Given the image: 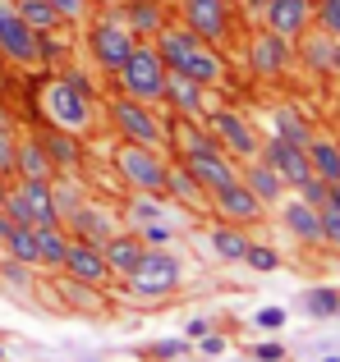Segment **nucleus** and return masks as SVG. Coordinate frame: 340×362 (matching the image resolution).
<instances>
[{
  "label": "nucleus",
  "mask_w": 340,
  "mask_h": 362,
  "mask_svg": "<svg viewBox=\"0 0 340 362\" xmlns=\"http://www.w3.org/2000/svg\"><path fill=\"white\" fill-rule=\"evenodd\" d=\"M28 119H42V124H55V129L74 133V138L88 142L101 124V97L83 92L74 78H64L60 69H42L33 83V110Z\"/></svg>",
  "instance_id": "obj_1"
},
{
  "label": "nucleus",
  "mask_w": 340,
  "mask_h": 362,
  "mask_svg": "<svg viewBox=\"0 0 340 362\" xmlns=\"http://www.w3.org/2000/svg\"><path fill=\"white\" fill-rule=\"evenodd\" d=\"M152 42H157V51H162L170 74H184V78L203 83V88H212V92L230 88V60H225V51L212 46V42H203V37H198L193 28H184L179 18H170Z\"/></svg>",
  "instance_id": "obj_2"
},
{
  "label": "nucleus",
  "mask_w": 340,
  "mask_h": 362,
  "mask_svg": "<svg viewBox=\"0 0 340 362\" xmlns=\"http://www.w3.org/2000/svg\"><path fill=\"white\" fill-rule=\"evenodd\" d=\"M143 42V37L134 33V28L125 23V18L115 14L110 5H97L92 9V18L83 23V46H88V64L101 74V78H110V74L120 69V64L129 60V51Z\"/></svg>",
  "instance_id": "obj_3"
},
{
  "label": "nucleus",
  "mask_w": 340,
  "mask_h": 362,
  "mask_svg": "<svg viewBox=\"0 0 340 362\" xmlns=\"http://www.w3.org/2000/svg\"><path fill=\"white\" fill-rule=\"evenodd\" d=\"M101 119L110 124V133H115V138L147 142V147H162V151H166V142H170L166 119H162V106L134 101V97H125L120 88L101 92Z\"/></svg>",
  "instance_id": "obj_4"
},
{
  "label": "nucleus",
  "mask_w": 340,
  "mask_h": 362,
  "mask_svg": "<svg viewBox=\"0 0 340 362\" xmlns=\"http://www.w3.org/2000/svg\"><path fill=\"white\" fill-rule=\"evenodd\" d=\"M120 289L134 303H166L184 289V262H179L175 247H147V252L138 257V266L125 275Z\"/></svg>",
  "instance_id": "obj_5"
},
{
  "label": "nucleus",
  "mask_w": 340,
  "mask_h": 362,
  "mask_svg": "<svg viewBox=\"0 0 340 362\" xmlns=\"http://www.w3.org/2000/svg\"><path fill=\"white\" fill-rule=\"evenodd\" d=\"M110 170L120 175L125 193H166L170 151H162V147H147V142L115 138V142H110Z\"/></svg>",
  "instance_id": "obj_6"
},
{
  "label": "nucleus",
  "mask_w": 340,
  "mask_h": 362,
  "mask_svg": "<svg viewBox=\"0 0 340 362\" xmlns=\"http://www.w3.org/2000/svg\"><path fill=\"white\" fill-rule=\"evenodd\" d=\"M166 74L170 69H166L162 51H157V42H138L134 51H129V60L110 74V88H120L125 97H134V101H147V106H162Z\"/></svg>",
  "instance_id": "obj_7"
},
{
  "label": "nucleus",
  "mask_w": 340,
  "mask_h": 362,
  "mask_svg": "<svg viewBox=\"0 0 340 362\" xmlns=\"http://www.w3.org/2000/svg\"><path fill=\"white\" fill-rule=\"evenodd\" d=\"M207 129H212L216 147L230 160H253L262 151V129L253 124L249 110H239V106H212L207 110Z\"/></svg>",
  "instance_id": "obj_8"
},
{
  "label": "nucleus",
  "mask_w": 340,
  "mask_h": 362,
  "mask_svg": "<svg viewBox=\"0 0 340 362\" xmlns=\"http://www.w3.org/2000/svg\"><path fill=\"white\" fill-rule=\"evenodd\" d=\"M244 60H249V74L262 83H280L290 69H295V42H285L280 33H271V28H253L249 37H244Z\"/></svg>",
  "instance_id": "obj_9"
},
{
  "label": "nucleus",
  "mask_w": 340,
  "mask_h": 362,
  "mask_svg": "<svg viewBox=\"0 0 340 362\" xmlns=\"http://www.w3.org/2000/svg\"><path fill=\"white\" fill-rule=\"evenodd\" d=\"M0 55L14 74H42L37 60V33L28 28V18L18 14L14 0H0Z\"/></svg>",
  "instance_id": "obj_10"
},
{
  "label": "nucleus",
  "mask_w": 340,
  "mask_h": 362,
  "mask_svg": "<svg viewBox=\"0 0 340 362\" xmlns=\"http://www.w3.org/2000/svg\"><path fill=\"white\" fill-rule=\"evenodd\" d=\"M175 18L184 28H193L203 42L221 46V51L234 37V5L230 0H175Z\"/></svg>",
  "instance_id": "obj_11"
},
{
  "label": "nucleus",
  "mask_w": 340,
  "mask_h": 362,
  "mask_svg": "<svg viewBox=\"0 0 340 362\" xmlns=\"http://www.w3.org/2000/svg\"><path fill=\"white\" fill-rule=\"evenodd\" d=\"M60 275L64 280H79V284H92V289H115V271H110L101 243H92V239H69Z\"/></svg>",
  "instance_id": "obj_12"
},
{
  "label": "nucleus",
  "mask_w": 340,
  "mask_h": 362,
  "mask_svg": "<svg viewBox=\"0 0 340 362\" xmlns=\"http://www.w3.org/2000/svg\"><path fill=\"white\" fill-rule=\"evenodd\" d=\"M212 221H230V225L253 230V225L267 221V206L249 193L244 179H234V184H225V188H212Z\"/></svg>",
  "instance_id": "obj_13"
},
{
  "label": "nucleus",
  "mask_w": 340,
  "mask_h": 362,
  "mask_svg": "<svg viewBox=\"0 0 340 362\" xmlns=\"http://www.w3.org/2000/svg\"><path fill=\"white\" fill-rule=\"evenodd\" d=\"M249 9L262 14V28L280 33L285 42H299L313 28V0H253Z\"/></svg>",
  "instance_id": "obj_14"
},
{
  "label": "nucleus",
  "mask_w": 340,
  "mask_h": 362,
  "mask_svg": "<svg viewBox=\"0 0 340 362\" xmlns=\"http://www.w3.org/2000/svg\"><path fill=\"white\" fill-rule=\"evenodd\" d=\"M262 160H267L271 170H276L280 179L290 184V193H295L299 184H308L313 179V160H308V151L299 147V142H290V138H276V133H262V151H258Z\"/></svg>",
  "instance_id": "obj_15"
},
{
  "label": "nucleus",
  "mask_w": 340,
  "mask_h": 362,
  "mask_svg": "<svg viewBox=\"0 0 340 362\" xmlns=\"http://www.w3.org/2000/svg\"><path fill=\"white\" fill-rule=\"evenodd\" d=\"M33 138L42 142V151L51 156L55 175H74V179H79V170H83V156H88L83 138H74V133L55 129V124H42V119H33Z\"/></svg>",
  "instance_id": "obj_16"
},
{
  "label": "nucleus",
  "mask_w": 340,
  "mask_h": 362,
  "mask_svg": "<svg viewBox=\"0 0 340 362\" xmlns=\"http://www.w3.org/2000/svg\"><path fill=\"white\" fill-rule=\"evenodd\" d=\"M166 115H188V119H207V110L216 106V92L203 83L184 78V74H166V97H162Z\"/></svg>",
  "instance_id": "obj_17"
},
{
  "label": "nucleus",
  "mask_w": 340,
  "mask_h": 362,
  "mask_svg": "<svg viewBox=\"0 0 340 362\" xmlns=\"http://www.w3.org/2000/svg\"><path fill=\"white\" fill-rule=\"evenodd\" d=\"M60 225L69 230V239H92V243H106L110 234L120 230L115 211H110V206H101V202H92V197H83L74 211H64Z\"/></svg>",
  "instance_id": "obj_18"
},
{
  "label": "nucleus",
  "mask_w": 340,
  "mask_h": 362,
  "mask_svg": "<svg viewBox=\"0 0 340 362\" xmlns=\"http://www.w3.org/2000/svg\"><path fill=\"white\" fill-rule=\"evenodd\" d=\"M280 225H285V234H295L304 247H322V206L304 202L299 193H285L276 206Z\"/></svg>",
  "instance_id": "obj_19"
},
{
  "label": "nucleus",
  "mask_w": 340,
  "mask_h": 362,
  "mask_svg": "<svg viewBox=\"0 0 340 362\" xmlns=\"http://www.w3.org/2000/svg\"><path fill=\"white\" fill-rule=\"evenodd\" d=\"M23 202L28 225H60V206H55V179H9Z\"/></svg>",
  "instance_id": "obj_20"
},
{
  "label": "nucleus",
  "mask_w": 340,
  "mask_h": 362,
  "mask_svg": "<svg viewBox=\"0 0 340 362\" xmlns=\"http://www.w3.org/2000/svg\"><path fill=\"white\" fill-rule=\"evenodd\" d=\"M110 9H115L143 42H152L170 18H175V5H170V0H110Z\"/></svg>",
  "instance_id": "obj_21"
},
{
  "label": "nucleus",
  "mask_w": 340,
  "mask_h": 362,
  "mask_svg": "<svg viewBox=\"0 0 340 362\" xmlns=\"http://www.w3.org/2000/svg\"><path fill=\"white\" fill-rule=\"evenodd\" d=\"M166 197L175 202V211H188V216H212V193L170 156V170H166Z\"/></svg>",
  "instance_id": "obj_22"
},
{
  "label": "nucleus",
  "mask_w": 340,
  "mask_h": 362,
  "mask_svg": "<svg viewBox=\"0 0 340 362\" xmlns=\"http://www.w3.org/2000/svg\"><path fill=\"white\" fill-rule=\"evenodd\" d=\"M175 160L198 179V184L207 188V193H212V188H225V184H234V179H239V160H230L221 147H216V151H193V156H175Z\"/></svg>",
  "instance_id": "obj_23"
},
{
  "label": "nucleus",
  "mask_w": 340,
  "mask_h": 362,
  "mask_svg": "<svg viewBox=\"0 0 340 362\" xmlns=\"http://www.w3.org/2000/svg\"><path fill=\"white\" fill-rule=\"evenodd\" d=\"M239 179L249 184V193L258 197V202L267 206V211H276V206H280V197L290 193V184H285V179H280V175H276V170H271L262 156L239 160Z\"/></svg>",
  "instance_id": "obj_24"
},
{
  "label": "nucleus",
  "mask_w": 340,
  "mask_h": 362,
  "mask_svg": "<svg viewBox=\"0 0 340 362\" xmlns=\"http://www.w3.org/2000/svg\"><path fill=\"white\" fill-rule=\"evenodd\" d=\"M336 37L332 33H322V28H308L304 37H299L295 42V64H304L308 74H317V78H327V74H332V64H336Z\"/></svg>",
  "instance_id": "obj_25"
},
{
  "label": "nucleus",
  "mask_w": 340,
  "mask_h": 362,
  "mask_svg": "<svg viewBox=\"0 0 340 362\" xmlns=\"http://www.w3.org/2000/svg\"><path fill=\"white\" fill-rule=\"evenodd\" d=\"M101 252H106V262H110V271H115V280H125L129 271L138 266V257L147 252V243L138 239V230H129V225H120L115 234H110L106 243H101Z\"/></svg>",
  "instance_id": "obj_26"
},
{
  "label": "nucleus",
  "mask_w": 340,
  "mask_h": 362,
  "mask_svg": "<svg viewBox=\"0 0 340 362\" xmlns=\"http://www.w3.org/2000/svg\"><path fill=\"white\" fill-rule=\"evenodd\" d=\"M14 179H55V165L42 151V142L33 138V129H23L14 142Z\"/></svg>",
  "instance_id": "obj_27"
},
{
  "label": "nucleus",
  "mask_w": 340,
  "mask_h": 362,
  "mask_svg": "<svg viewBox=\"0 0 340 362\" xmlns=\"http://www.w3.org/2000/svg\"><path fill=\"white\" fill-rule=\"evenodd\" d=\"M207 247H212L221 262L244 266V252H249V230H244V225H230V221H212V225H207Z\"/></svg>",
  "instance_id": "obj_28"
},
{
  "label": "nucleus",
  "mask_w": 340,
  "mask_h": 362,
  "mask_svg": "<svg viewBox=\"0 0 340 362\" xmlns=\"http://www.w3.org/2000/svg\"><path fill=\"white\" fill-rule=\"evenodd\" d=\"M304 151H308V160H313V175L327 179V184H336V179H340V138H336V133L313 129V138H308Z\"/></svg>",
  "instance_id": "obj_29"
},
{
  "label": "nucleus",
  "mask_w": 340,
  "mask_h": 362,
  "mask_svg": "<svg viewBox=\"0 0 340 362\" xmlns=\"http://www.w3.org/2000/svg\"><path fill=\"white\" fill-rule=\"evenodd\" d=\"M175 211V202H170L166 193H125V225L129 230H138V225H147V221H162V216Z\"/></svg>",
  "instance_id": "obj_30"
},
{
  "label": "nucleus",
  "mask_w": 340,
  "mask_h": 362,
  "mask_svg": "<svg viewBox=\"0 0 340 362\" xmlns=\"http://www.w3.org/2000/svg\"><path fill=\"white\" fill-rule=\"evenodd\" d=\"M267 124H271L267 133H276V138H290V142H299V147H308V138H313V124L299 115L295 101H276V106H271V115H267Z\"/></svg>",
  "instance_id": "obj_31"
},
{
  "label": "nucleus",
  "mask_w": 340,
  "mask_h": 362,
  "mask_svg": "<svg viewBox=\"0 0 340 362\" xmlns=\"http://www.w3.org/2000/svg\"><path fill=\"white\" fill-rule=\"evenodd\" d=\"M37 230V266L42 271H60L64 252H69V230L64 225H33Z\"/></svg>",
  "instance_id": "obj_32"
},
{
  "label": "nucleus",
  "mask_w": 340,
  "mask_h": 362,
  "mask_svg": "<svg viewBox=\"0 0 340 362\" xmlns=\"http://www.w3.org/2000/svg\"><path fill=\"white\" fill-rule=\"evenodd\" d=\"M14 5H18V14L28 18L33 33H60V28H64V18L55 14L51 0H14ZM69 33H74V28H69Z\"/></svg>",
  "instance_id": "obj_33"
},
{
  "label": "nucleus",
  "mask_w": 340,
  "mask_h": 362,
  "mask_svg": "<svg viewBox=\"0 0 340 362\" xmlns=\"http://www.w3.org/2000/svg\"><path fill=\"white\" fill-rule=\"evenodd\" d=\"M37 60H42V69H60L64 60H74L69 28H60V33H37Z\"/></svg>",
  "instance_id": "obj_34"
},
{
  "label": "nucleus",
  "mask_w": 340,
  "mask_h": 362,
  "mask_svg": "<svg viewBox=\"0 0 340 362\" xmlns=\"http://www.w3.org/2000/svg\"><path fill=\"white\" fill-rule=\"evenodd\" d=\"M304 312L313 321H336V312H340V289L336 284H313V289L304 293Z\"/></svg>",
  "instance_id": "obj_35"
},
{
  "label": "nucleus",
  "mask_w": 340,
  "mask_h": 362,
  "mask_svg": "<svg viewBox=\"0 0 340 362\" xmlns=\"http://www.w3.org/2000/svg\"><path fill=\"white\" fill-rule=\"evenodd\" d=\"M5 257H14L23 266H37V230L33 225H14V234L5 239Z\"/></svg>",
  "instance_id": "obj_36"
},
{
  "label": "nucleus",
  "mask_w": 340,
  "mask_h": 362,
  "mask_svg": "<svg viewBox=\"0 0 340 362\" xmlns=\"http://www.w3.org/2000/svg\"><path fill=\"white\" fill-rule=\"evenodd\" d=\"M244 266H249V271H258V275H271V271H280V252L271 243H262V239H249Z\"/></svg>",
  "instance_id": "obj_37"
},
{
  "label": "nucleus",
  "mask_w": 340,
  "mask_h": 362,
  "mask_svg": "<svg viewBox=\"0 0 340 362\" xmlns=\"http://www.w3.org/2000/svg\"><path fill=\"white\" fill-rule=\"evenodd\" d=\"M193 354V339H157V344H147L143 349V358L147 362H179V358H188Z\"/></svg>",
  "instance_id": "obj_38"
},
{
  "label": "nucleus",
  "mask_w": 340,
  "mask_h": 362,
  "mask_svg": "<svg viewBox=\"0 0 340 362\" xmlns=\"http://www.w3.org/2000/svg\"><path fill=\"white\" fill-rule=\"evenodd\" d=\"M18 124L9 119V115H0V175H9L14 179V142H18Z\"/></svg>",
  "instance_id": "obj_39"
},
{
  "label": "nucleus",
  "mask_w": 340,
  "mask_h": 362,
  "mask_svg": "<svg viewBox=\"0 0 340 362\" xmlns=\"http://www.w3.org/2000/svg\"><path fill=\"white\" fill-rule=\"evenodd\" d=\"M138 239H143L147 247H170L179 239V230L170 225V216H162V221H147V225H138Z\"/></svg>",
  "instance_id": "obj_40"
},
{
  "label": "nucleus",
  "mask_w": 340,
  "mask_h": 362,
  "mask_svg": "<svg viewBox=\"0 0 340 362\" xmlns=\"http://www.w3.org/2000/svg\"><path fill=\"white\" fill-rule=\"evenodd\" d=\"M51 5L64 18V28H83L92 18V9H97V0H51Z\"/></svg>",
  "instance_id": "obj_41"
},
{
  "label": "nucleus",
  "mask_w": 340,
  "mask_h": 362,
  "mask_svg": "<svg viewBox=\"0 0 340 362\" xmlns=\"http://www.w3.org/2000/svg\"><path fill=\"white\" fill-rule=\"evenodd\" d=\"M313 23L340 42V0H313Z\"/></svg>",
  "instance_id": "obj_42"
},
{
  "label": "nucleus",
  "mask_w": 340,
  "mask_h": 362,
  "mask_svg": "<svg viewBox=\"0 0 340 362\" xmlns=\"http://www.w3.org/2000/svg\"><path fill=\"white\" fill-rule=\"evenodd\" d=\"M285 321H290L285 308H258V312H253V326L267 330V335H280V330H285Z\"/></svg>",
  "instance_id": "obj_43"
},
{
  "label": "nucleus",
  "mask_w": 340,
  "mask_h": 362,
  "mask_svg": "<svg viewBox=\"0 0 340 362\" xmlns=\"http://www.w3.org/2000/svg\"><path fill=\"white\" fill-rule=\"evenodd\" d=\"M322 247H332L340 257V211L336 206H322Z\"/></svg>",
  "instance_id": "obj_44"
},
{
  "label": "nucleus",
  "mask_w": 340,
  "mask_h": 362,
  "mask_svg": "<svg viewBox=\"0 0 340 362\" xmlns=\"http://www.w3.org/2000/svg\"><path fill=\"white\" fill-rule=\"evenodd\" d=\"M253 362H290V349L280 339H267V344L253 349Z\"/></svg>",
  "instance_id": "obj_45"
},
{
  "label": "nucleus",
  "mask_w": 340,
  "mask_h": 362,
  "mask_svg": "<svg viewBox=\"0 0 340 362\" xmlns=\"http://www.w3.org/2000/svg\"><path fill=\"white\" fill-rule=\"evenodd\" d=\"M295 193L304 197V202H313V206H327V179H317V175H313L308 184H299Z\"/></svg>",
  "instance_id": "obj_46"
},
{
  "label": "nucleus",
  "mask_w": 340,
  "mask_h": 362,
  "mask_svg": "<svg viewBox=\"0 0 340 362\" xmlns=\"http://www.w3.org/2000/svg\"><path fill=\"white\" fill-rule=\"evenodd\" d=\"M193 349H198L203 358H221V354H225V335H216V330H207L203 339H193Z\"/></svg>",
  "instance_id": "obj_47"
},
{
  "label": "nucleus",
  "mask_w": 340,
  "mask_h": 362,
  "mask_svg": "<svg viewBox=\"0 0 340 362\" xmlns=\"http://www.w3.org/2000/svg\"><path fill=\"white\" fill-rule=\"evenodd\" d=\"M207 330H216L212 317H188V321H184V335H188V339H203Z\"/></svg>",
  "instance_id": "obj_48"
},
{
  "label": "nucleus",
  "mask_w": 340,
  "mask_h": 362,
  "mask_svg": "<svg viewBox=\"0 0 340 362\" xmlns=\"http://www.w3.org/2000/svg\"><path fill=\"white\" fill-rule=\"evenodd\" d=\"M327 206H336V211H340V179H336V184H327Z\"/></svg>",
  "instance_id": "obj_49"
},
{
  "label": "nucleus",
  "mask_w": 340,
  "mask_h": 362,
  "mask_svg": "<svg viewBox=\"0 0 340 362\" xmlns=\"http://www.w3.org/2000/svg\"><path fill=\"white\" fill-rule=\"evenodd\" d=\"M9 74H14V69H9L5 55H0V97H5V88H9Z\"/></svg>",
  "instance_id": "obj_50"
},
{
  "label": "nucleus",
  "mask_w": 340,
  "mask_h": 362,
  "mask_svg": "<svg viewBox=\"0 0 340 362\" xmlns=\"http://www.w3.org/2000/svg\"><path fill=\"white\" fill-rule=\"evenodd\" d=\"M332 78L340 83V46H336V64H332Z\"/></svg>",
  "instance_id": "obj_51"
},
{
  "label": "nucleus",
  "mask_w": 340,
  "mask_h": 362,
  "mask_svg": "<svg viewBox=\"0 0 340 362\" xmlns=\"http://www.w3.org/2000/svg\"><path fill=\"white\" fill-rule=\"evenodd\" d=\"M5 193H9V175H0V202H5Z\"/></svg>",
  "instance_id": "obj_52"
},
{
  "label": "nucleus",
  "mask_w": 340,
  "mask_h": 362,
  "mask_svg": "<svg viewBox=\"0 0 340 362\" xmlns=\"http://www.w3.org/2000/svg\"><path fill=\"white\" fill-rule=\"evenodd\" d=\"M230 5H234V9H249V5H253V0H230Z\"/></svg>",
  "instance_id": "obj_53"
},
{
  "label": "nucleus",
  "mask_w": 340,
  "mask_h": 362,
  "mask_svg": "<svg viewBox=\"0 0 340 362\" xmlns=\"http://www.w3.org/2000/svg\"><path fill=\"white\" fill-rule=\"evenodd\" d=\"M322 362H340V358H322Z\"/></svg>",
  "instance_id": "obj_54"
},
{
  "label": "nucleus",
  "mask_w": 340,
  "mask_h": 362,
  "mask_svg": "<svg viewBox=\"0 0 340 362\" xmlns=\"http://www.w3.org/2000/svg\"><path fill=\"white\" fill-rule=\"evenodd\" d=\"M0 362H5V349H0Z\"/></svg>",
  "instance_id": "obj_55"
},
{
  "label": "nucleus",
  "mask_w": 340,
  "mask_h": 362,
  "mask_svg": "<svg viewBox=\"0 0 340 362\" xmlns=\"http://www.w3.org/2000/svg\"><path fill=\"white\" fill-rule=\"evenodd\" d=\"M97 5H110V0H97Z\"/></svg>",
  "instance_id": "obj_56"
},
{
  "label": "nucleus",
  "mask_w": 340,
  "mask_h": 362,
  "mask_svg": "<svg viewBox=\"0 0 340 362\" xmlns=\"http://www.w3.org/2000/svg\"><path fill=\"white\" fill-rule=\"evenodd\" d=\"M336 321H340V312H336Z\"/></svg>",
  "instance_id": "obj_57"
},
{
  "label": "nucleus",
  "mask_w": 340,
  "mask_h": 362,
  "mask_svg": "<svg viewBox=\"0 0 340 362\" xmlns=\"http://www.w3.org/2000/svg\"><path fill=\"white\" fill-rule=\"evenodd\" d=\"M170 5H175V0H170Z\"/></svg>",
  "instance_id": "obj_58"
}]
</instances>
